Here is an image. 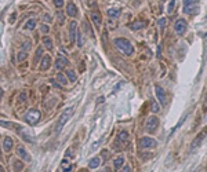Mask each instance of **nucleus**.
<instances>
[{"label": "nucleus", "mask_w": 207, "mask_h": 172, "mask_svg": "<svg viewBox=\"0 0 207 172\" xmlns=\"http://www.w3.org/2000/svg\"><path fill=\"white\" fill-rule=\"evenodd\" d=\"M115 46L119 48V51H121V53H123L124 55H127V57H130V55L134 54V47H132V44L127 39H124V37L115 39Z\"/></svg>", "instance_id": "1"}, {"label": "nucleus", "mask_w": 207, "mask_h": 172, "mask_svg": "<svg viewBox=\"0 0 207 172\" xmlns=\"http://www.w3.org/2000/svg\"><path fill=\"white\" fill-rule=\"evenodd\" d=\"M72 113H73V109H72V108H68V109H66V110L62 113V116H61V119H59V121H58V124L55 125V135H59V132L62 131L63 125H65L66 123H68V120L71 119Z\"/></svg>", "instance_id": "2"}, {"label": "nucleus", "mask_w": 207, "mask_h": 172, "mask_svg": "<svg viewBox=\"0 0 207 172\" xmlns=\"http://www.w3.org/2000/svg\"><path fill=\"white\" fill-rule=\"evenodd\" d=\"M199 0H184V13H186V14H195L196 11H197L199 6Z\"/></svg>", "instance_id": "3"}, {"label": "nucleus", "mask_w": 207, "mask_h": 172, "mask_svg": "<svg viewBox=\"0 0 207 172\" xmlns=\"http://www.w3.org/2000/svg\"><path fill=\"white\" fill-rule=\"evenodd\" d=\"M157 127H159V120H157V117L152 116L146 120V123H145V131L146 132H155V131L157 130Z\"/></svg>", "instance_id": "4"}, {"label": "nucleus", "mask_w": 207, "mask_h": 172, "mask_svg": "<svg viewBox=\"0 0 207 172\" xmlns=\"http://www.w3.org/2000/svg\"><path fill=\"white\" fill-rule=\"evenodd\" d=\"M40 116H41V114H40V112H39V110H30V112H28V113H26L25 120H26L30 125H35L36 123L40 120Z\"/></svg>", "instance_id": "5"}, {"label": "nucleus", "mask_w": 207, "mask_h": 172, "mask_svg": "<svg viewBox=\"0 0 207 172\" xmlns=\"http://www.w3.org/2000/svg\"><path fill=\"white\" fill-rule=\"evenodd\" d=\"M140 146L142 147V149H149V147H155L156 146V141L152 138H148V136H144V138H141L140 141Z\"/></svg>", "instance_id": "6"}, {"label": "nucleus", "mask_w": 207, "mask_h": 172, "mask_svg": "<svg viewBox=\"0 0 207 172\" xmlns=\"http://www.w3.org/2000/svg\"><path fill=\"white\" fill-rule=\"evenodd\" d=\"M174 29H175V32L178 35H184L185 31H186V21L185 20H178L175 22V25H174Z\"/></svg>", "instance_id": "7"}, {"label": "nucleus", "mask_w": 207, "mask_h": 172, "mask_svg": "<svg viewBox=\"0 0 207 172\" xmlns=\"http://www.w3.org/2000/svg\"><path fill=\"white\" fill-rule=\"evenodd\" d=\"M206 135H207V128H204V130L201 131V132L195 138V141L192 142V150H193V149H196V147H197L201 143V141L204 139V136H206Z\"/></svg>", "instance_id": "8"}, {"label": "nucleus", "mask_w": 207, "mask_h": 172, "mask_svg": "<svg viewBox=\"0 0 207 172\" xmlns=\"http://www.w3.org/2000/svg\"><path fill=\"white\" fill-rule=\"evenodd\" d=\"M155 91H156V98L159 99V102L162 103V105H164L166 103V92H164V90H163L162 87L156 86L155 87Z\"/></svg>", "instance_id": "9"}, {"label": "nucleus", "mask_w": 207, "mask_h": 172, "mask_svg": "<svg viewBox=\"0 0 207 172\" xmlns=\"http://www.w3.org/2000/svg\"><path fill=\"white\" fill-rule=\"evenodd\" d=\"M66 14H68L69 17H76L77 15V7L75 6L72 2H69L68 6H66Z\"/></svg>", "instance_id": "10"}, {"label": "nucleus", "mask_w": 207, "mask_h": 172, "mask_svg": "<svg viewBox=\"0 0 207 172\" xmlns=\"http://www.w3.org/2000/svg\"><path fill=\"white\" fill-rule=\"evenodd\" d=\"M69 35H71V42H75V37L77 36V26L75 21H72L69 25Z\"/></svg>", "instance_id": "11"}, {"label": "nucleus", "mask_w": 207, "mask_h": 172, "mask_svg": "<svg viewBox=\"0 0 207 172\" xmlns=\"http://www.w3.org/2000/svg\"><path fill=\"white\" fill-rule=\"evenodd\" d=\"M66 65H69V61L66 58H63V57H58V58L55 59V68H57V69H62Z\"/></svg>", "instance_id": "12"}, {"label": "nucleus", "mask_w": 207, "mask_h": 172, "mask_svg": "<svg viewBox=\"0 0 207 172\" xmlns=\"http://www.w3.org/2000/svg\"><path fill=\"white\" fill-rule=\"evenodd\" d=\"M91 20H93V22H94V25L97 26V28H99L101 26V14H99L98 11H93L91 13Z\"/></svg>", "instance_id": "13"}, {"label": "nucleus", "mask_w": 207, "mask_h": 172, "mask_svg": "<svg viewBox=\"0 0 207 172\" xmlns=\"http://www.w3.org/2000/svg\"><path fill=\"white\" fill-rule=\"evenodd\" d=\"M128 26H130V29H132V31H138V29H141V28H145L146 22H142V21H134V22H131Z\"/></svg>", "instance_id": "14"}, {"label": "nucleus", "mask_w": 207, "mask_h": 172, "mask_svg": "<svg viewBox=\"0 0 207 172\" xmlns=\"http://www.w3.org/2000/svg\"><path fill=\"white\" fill-rule=\"evenodd\" d=\"M17 154H18L19 157H22L24 160H26V161L30 160V157H29V154H28V152H26V150H25L22 146H18V147H17Z\"/></svg>", "instance_id": "15"}, {"label": "nucleus", "mask_w": 207, "mask_h": 172, "mask_svg": "<svg viewBox=\"0 0 207 172\" xmlns=\"http://www.w3.org/2000/svg\"><path fill=\"white\" fill-rule=\"evenodd\" d=\"M127 141H128V132H127V131H121V132H119V135H117V142L126 143Z\"/></svg>", "instance_id": "16"}, {"label": "nucleus", "mask_w": 207, "mask_h": 172, "mask_svg": "<svg viewBox=\"0 0 207 172\" xmlns=\"http://www.w3.org/2000/svg\"><path fill=\"white\" fill-rule=\"evenodd\" d=\"M99 163H101V160H99V157H94V158H91V160L88 161V167H90L91 169H94V168H98V167H99Z\"/></svg>", "instance_id": "17"}, {"label": "nucleus", "mask_w": 207, "mask_h": 172, "mask_svg": "<svg viewBox=\"0 0 207 172\" xmlns=\"http://www.w3.org/2000/svg\"><path fill=\"white\" fill-rule=\"evenodd\" d=\"M48 66H50V57L48 55H44L43 61H41L40 68H41V70H47V69H48Z\"/></svg>", "instance_id": "18"}, {"label": "nucleus", "mask_w": 207, "mask_h": 172, "mask_svg": "<svg viewBox=\"0 0 207 172\" xmlns=\"http://www.w3.org/2000/svg\"><path fill=\"white\" fill-rule=\"evenodd\" d=\"M123 164H124V158L123 157H117V158H115V161H113V167H115V169L121 168Z\"/></svg>", "instance_id": "19"}, {"label": "nucleus", "mask_w": 207, "mask_h": 172, "mask_svg": "<svg viewBox=\"0 0 207 172\" xmlns=\"http://www.w3.org/2000/svg\"><path fill=\"white\" fill-rule=\"evenodd\" d=\"M61 167H62L63 172H69V171L72 169V165L69 164V161L66 160V158H63V160H62V163H61Z\"/></svg>", "instance_id": "20"}, {"label": "nucleus", "mask_w": 207, "mask_h": 172, "mask_svg": "<svg viewBox=\"0 0 207 172\" xmlns=\"http://www.w3.org/2000/svg\"><path fill=\"white\" fill-rule=\"evenodd\" d=\"M11 147H13V139L7 136V138L4 139V150L6 152H10Z\"/></svg>", "instance_id": "21"}, {"label": "nucleus", "mask_w": 207, "mask_h": 172, "mask_svg": "<svg viewBox=\"0 0 207 172\" xmlns=\"http://www.w3.org/2000/svg\"><path fill=\"white\" fill-rule=\"evenodd\" d=\"M151 110L152 112H153V113H157V112H159L160 110V108H159V105H157V102H156V101H155L153 99V98H152V99H151Z\"/></svg>", "instance_id": "22"}, {"label": "nucleus", "mask_w": 207, "mask_h": 172, "mask_svg": "<svg viewBox=\"0 0 207 172\" xmlns=\"http://www.w3.org/2000/svg\"><path fill=\"white\" fill-rule=\"evenodd\" d=\"M43 43H44V46H46V48H48V50H52V40L50 39V37H44V39H43Z\"/></svg>", "instance_id": "23"}, {"label": "nucleus", "mask_w": 207, "mask_h": 172, "mask_svg": "<svg viewBox=\"0 0 207 172\" xmlns=\"http://www.w3.org/2000/svg\"><path fill=\"white\" fill-rule=\"evenodd\" d=\"M119 14H120V11L119 10H116V9H110V10H108V15L109 17H119Z\"/></svg>", "instance_id": "24"}, {"label": "nucleus", "mask_w": 207, "mask_h": 172, "mask_svg": "<svg viewBox=\"0 0 207 172\" xmlns=\"http://www.w3.org/2000/svg\"><path fill=\"white\" fill-rule=\"evenodd\" d=\"M83 28H84V31H87V33L90 35L91 37H94V33H93V31L90 29V26H88V22H87V21H84V22H83Z\"/></svg>", "instance_id": "25"}, {"label": "nucleus", "mask_w": 207, "mask_h": 172, "mask_svg": "<svg viewBox=\"0 0 207 172\" xmlns=\"http://www.w3.org/2000/svg\"><path fill=\"white\" fill-rule=\"evenodd\" d=\"M66 76L69 77L71 81H76V73H75L73 70H68V72H66Z\"/></svg>", "instance_id": "26"}, {"label": "nucleus", "mask_w": 207, "mask_h": 172, "mask_svg": "<svg viewBox=\"0 0 207 172\" xmlns=\"http://www.w3.org/2000/svg\"><path fill=\"white\" fill-rule=\"evenodd\" d=\"M36 26V21L35 20H30L26 22V25H25V29H33Z\"/></svg>", "instance_id": "27"}, {"label": "nucleus", "mask_w": 207, "mask_h": 172, "mask_svg": "<svg viewBox=\"0 0 207 172\" xmlns=\"http://www.w3.org/2000/svg\"><path fill=\"white\" fill-rule=\"evenodd\" d=\"M26 57H28V54H26V51H19V54H18V61L19 62H22L24 59H26Z\"/></svg>", "instance_id": "28"}, {"label": "nucleus", "mask_w": 207, "mask_h": 172, "mask_svg": "<svg viewBox=\"0 0 207 172\" xmlns=\"http://www.w3.org/2000/svg\"><path fill=\"white\" fill-rule=\"evenodd\" d=\"M77 46H79V47H82V46H83V36H82V32H79V31H77Z\"/></svg>", "instance_id": "29"}, {"label": "nucleus", "mask_w": 207, "mask_h": 172, "mask_svg": "<svg viewBox=\"0 0 207 172\" xmlns=\"http://www.w3.org/2000/svg\"><path fill=\"white\" fill-rule=\"evenodd\" d=\"M57 79H58V81H59V84H66V81H68V80H66V77L62 75V73H59V75L57 76Z\"/></svg>", "instance_id": "30"}, {"label": "nucleus", "mask_w": 207, "mask_h": 172, "mask_svg": "<svg viewBox=\"0 0 207 172\" xmlns=\"http://www.w3.org/2000/svg\"><path fill=\"white\" fill-rule=\"evenodd\" d=\"M41 54H43V48H41V47H39V48H37V51H36V57H35V64H36V62L39 61V58H40V57H41Z\"/></svg>", "instance_id": "31"}, {"label": "nucleus", "mask_w": 207, "mask_h": 172, "mask_svg": "<svg viewBox=\"0 0 207 172\" xmlns=\"http://www.w3.org/2000/svg\"><path fill=\"white\" fill-rule=\"evenodd\" d=\"M174 6H175V2H174V0H171V2H170V4H168V7H167V11H168V14H171V13H173V9H174Z\"/></svg>", "instance_id": "32"}, {"label": "nucleus", "mask_w": 207, "mask_h": 172, "mask_svg": "<svg viewBox=\"0 0 207 172\" xmlns=\"http://www.w3.org/2000/svg\"><path fill=\"white\" fill-rule=\"evenodd\" d=\"M22 51H26V50H29V48H30V43L29 42H24V43H22Z\"/></svg>", "instance_id": "33"}, {"label": "nucleus", "mask_w": 207, "mask_h": 172, "mask_svg": "<svg viewBox=\"0 0 207 172\" xmlns=\"http://www.w3.org/2000/svg\"><path fill=\"white\" fill-rule=\"evenodd\" d=\"M54 4H55V7H62L63 6V0H54Z\"/></svg>", "instance_id": "34"}, {"label": "nucleus", "mask_w": 207, "mask_h": 172, "mask_svg": "<svg viewBox=\"0 0 207 172\" xmlns=\"http://www.w3.org/2000/svg\"><path fill=\"white\" fill-rule=\"evenodd\" d=\"M14 164H15V165H14L15 171H19V169H22V163H21V161H19V163H18V161H15Z\"/></svg>", "instance_id": "35"}, {"label": "nucleus", "mask_w": 207, "mask_h": 172, "mask_svg": "<svg viewBox=\"0 0 207 172\" xmlns=\"http://www.w3.org/2000/svg\"><path fill=\"white\" fill-rule=\"evenodd\" d=\"M159 26H160V29H163L166 26V18H160L159 20Z\"/></svg>", "instance_id": "36"}, {"label": "nucleus", "mask_w": 207, "mask_h": 172, "mask_svg": "<svg viewBox=\"0 0 207 172\" xmlns=\"http://www.w3.org/2000/svg\"><path fill=\"white\" fill-rule=\"evenodd\" d=\"M40 31L43 32V33H48V26H47V25H44V24H43V25L40 26Z\"/></svg>", "instance_id": "37"}, {"label": "nucleus", "mask_w": 207, "mask_h": 172, "mask_svg": "<svg viewBox=\"0 0 207 172\" xmlns=\"http://www.w3.org/2000/svg\"><path fill=\"white\" fill-rule=\"evenodd\" d=\"M120 172H130V167L128 165H126V167H123V169H121Z\"/></svg>", "instance_id": "38"}, {"label": "nucleus", "mask_w": 207, "mask_h": 172, "mask_svg": "<svg viewBox=\"0 0 207 172\" xmlns=\"http://www.w3.org/2000/svg\"><path fill=\"white\" fill-rule=\"evenodd\" d=\"M43 18L46 20V22H51V17H50V15H47V14H46Z\"/></svg>", "instance_id": "39"}, {"label": "nucleus", "mask_w": 207, "mask_h": 172, "mask_svg": "<svg viewBox=\"0 0 207 172\" xmlns=\"http://www.w3.org/2000/svg\"><path fill=\"white\" fill-rule=\"evenodd\" d=\"M88 6H90V7L95 6V0H88Z\"/></svg>", "instance_id": "40"}, {"label": "nucleus", "mask_w": 207, "mask_h": 172, "mask_svg": "<svg viewBox=\"0 0 207 172\" xmlns=\"http://www.w3.org/2000/svg\"><path fill=\"white\" fill-rule=\"evenodd\" d=\"M21 102H25V92L21 94Z\"/></svg>", "instance_id": "41"}, {"label": "nucleus", "mask_w": 207, "mask_h": 172, "mask_svg": "<svg viewBox=\"0 0 207 172\" xmlns=\"http://www.w3.org/2000/svg\"><path fill=\"white\" fill-rule=\"evenodd\" d=\"M51 83H52V84H54V86H57V87H58V88H59V87H61V84H58V83H57V81H52V80H51Z\"/></svg>", "instance_id": "42"}, {"label": "nucleus", "mask_w": 207, "mask_h": 172, "mask_svg": "<svg viewBox=\"0 0 207 172\" xmlns=\"http://www.w3.org/2000/svg\"><path fill=\"white\" fill-rule=\"evenodd\" d=\"M58 18H59V21H61V22H62V21H63V17H62V14H61V13H59V14H58Z\"/></svg>", "instance_id": "43"}, {"label": "nucleus", "mask_w": 207, "mask_h": 172, "mask_svg": "<svg viewBox=\"0 0 207 172\" xmlns=\"http://www.w3.org/2000/svg\"><path fill=\"white\" fill-rule=\"evenodd\" d=\"M0 172H4V169H3V168H2V167H0Z\"/></svg>", "instance_id": "44"}, {"label": "nucleus", "mask_w": 207, "mask_h": 172, "mask_svg": "<svg viewBox=\"0 0 207 172\" xmlns=\"http://www.w3.org/2000/svg\"><path fill=\"white\" fill-rule=\"evenodd\" d=\"M2 94H3V91H2V90H0V97H2Z\"/></svg>", "instance_id": "45"}, {"label": "nucleus", "mask_w": 207, "mask_h": 172, "mask_svg": "<svg viewBox=\"0 0 207 172\" xmlns=\"http://www.w3.org/2000/svg\"><path fill=\"white\" fill-rule=\"evenodd\" d=\"M163 2H164V0H163Z\"/></svg>", "instance_id": "46"}]
</instances>
